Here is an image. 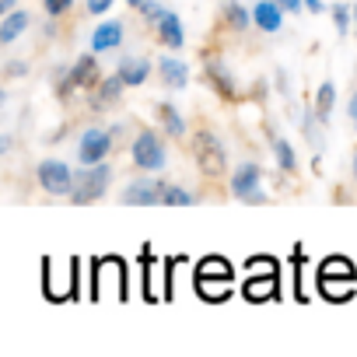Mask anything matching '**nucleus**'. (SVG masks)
<instances>
[{
  "instance_id": "f257e3e1",
  "label": "nucleus",
  "mask_w": 357,
  "mask_h": 357,
  "mask_svg": "<svg viewBox=\"0 0 357 357\" xmlns=\"http://www.w3.org/2000/svg\"><path fill=\"white\" fill-rule=\"evenodd\" d=\"M98 84H102V74H98L95 50H91V53H84V56H77V60H74V67H60V70L53 74V88H56V95H60V98H67V95H70V91H77V88L95 91Z\"/></svg>"
},
{
  "instance_id": "f03ea898",
  "label": "nucleus",
  "mask_w": 357,
  "mask_h": 357,
  "mask_svg": "<svg viewBox=\"0 0 357 357\" xmlns=\"http://www.w3.org/2000/svg\"><path fill=\"white\" fill-rule=\"evenodd\" d=\"M109 183H112V168L109 165H84L77 172V183H74V193H70V204L84 207V204H98L105 193H109Z\"/></svg>"
},
{
  "instance_id": "7ed1b4c3",
  "label": "nucleus",
  "mask_w": 357,
  "mask_h": 357,
  "mask_svg": "<svg viewBox=\"0 0 357 357\" xmlns=\"http://www.w3.org/2000/svg\"><path fill=\"white\" fill-rule=\"evenodd\" d=\"M193 154H197V165H200V172H204L207 178H221V175H225V168H228V151H225V144H221L218 133L197 130V137H193Z\"/></svg>"
},
{
  "instance_id": "20e7f679",
  "label": "nucleus",
  "mask_w": 357,
  "mask_h": 357,
  "mask_svg": "<svg viewBox=\"0 0 357 357\" xmlns=\"http://www.w3.org/2000/svg\"><path fill=\"white\" fill-rule=\"evenodd\" d=\"M74 183H77V175L70 172V165H63V161H56V158L39 161V186H43L50 197H70V193H74Z\"/></svg>"
},
{
  "instance_id": "39448f33",
  "label": "nucleus",
  "mask_w": 357,
  "mask_h": 357,
  "mask_svg": "<svg viewBox=\"0 0 357 357\" xmlns=\"http://www.w3.org/2000/svg\"><path fill=\"white\" fill-rule=\"evenodd\" d=\"M130 154H133V165L144 168V172L165 168V144H161V137H158L154 130H140V133L133 137Z\"/></svg>"
},
{
  "instance_id": "423d86ee",
  "label": "nucleus",
  "mask_w": 357,
  "mask_h": 357,
  "mask_svg": "<svg viewBox=\"0 0 357 357\" xmlns=\"http://www.w3.org/2000/svg\"><path fill=\"white\" fill-rule=\"evenodd\" d=\"M259 178H263V168L256 161H245L235 168L231 175V193L242 200V204H266V193L259 190Z\"/></svg>"
},
{
  "instance_id": "0eeeda50",
  "label": "nucleus",
  "mask_w": 357,
  "mask_h": 357,
  "mask_svg": "<svg viewBox=\"0 0 357 357\" xmlns=\"http://www.w3.org/2000/svg\"><path fill=\"white\" fill-rule=\"evenodd\" d=\"M161 197H165V186L158 183V178H133V183L119 193V204H126V207H154V204H161Z\"/></svg>"
},
{
  "instance_id": "6e6552de",
  "label": "nucleus",
  "mask_w": 357,
  "mask_h": 357,
  "mask_svg": "<svg viewBox=\"0 0 357 357\" xmlns=\"http://www.w3.org/2000/svg\"><path fill=\"white\" fill-rule=\"evenodd\" d=\"M109 151H112V133H105V130H84L81 133V144H77L81 165H98V161L109 158Z\"/></svg>"
},
{
  "instance_id": "1a4fd4ad",
  "label": "nucleus",
  "mask_w": 357,
  "mask_h": 357,
  "mask_svg": "<svg viewBox=\"0 0 357 357\" xmlns=\"http://www.w3.org/2000/svg\"><path fill=\"white\" fill-rule=\"evenodd\" d=\"M204 74H207V81L214 84V91L218 95H225V98H238V84H235V77H231V70L218 60V56H204Z\"/></svg>"
},
{
  "instance_id": "9d476101",
  "label": "nucleus",
  "mask_w": 357,
  "mask_h": 357,
  "mask_svg": "<svg viewBox=\"0 0 357 357\" xmlns=\"http://www.w3.org/2000/svg\"><path fill=\"white\" fill-rule=\"evenodd\" d=\"M252 22L259 32H280L284 29V8L277 4V0H256L252 4Z\"/></svg>"
},
{
  "instance_id": "9b49d317",
  "label": "nucleus",
  "mask_w": 357,
  "mask_h": 357,
  "mask_svg": "<svg viewBox=\"0 0 357 357\" xmlns=\"http://www.w3.org/2000/svg\"><path fill=\"white\" fill-rule=\"evenodd\" d=\"M119 43H123V22L105 18V22L95 25V32H91V50L95 53H112Z\"/></svg>"
},
{
  "instance_id": "f8f14e48",
  "label": "nucleus",
  "mask_w": 357,
  "mask_h": 357,
  "mask_svg": "<svg viewBox=\"0 0 357 357\" xmlns=\"http://www.w3.org/2000/svg\"><path fill=\"white\" fill-rule=\"evenodd\" d=\"M154 29H158V39H161L168 50H183V46H186V32H183V22H178V15H175V11H168V8H165V15L158 18V25H154Z\"/></svg>"
},
{
  "instance_id": "ddd939ff",
  "label": "nucleus",
  "mask_w": 357,
  "mask_h": 357,
  "mask_svg": "<svg viewBox=\"0 0 357 357\" xmlns=\"http://www.w3.org/2000/svg\"><path fill=\"white\" fill-rule=\"evenodd\" d=\"M158 74H161V81H165L168 88H175V91L190 84V67L178 60V56H168V53L158 60Z\"/></svg>"
},
{
  "instance_id": "4468645a",
  "label": "nucleus",
  "mask_w": 357,
  "mask_h": 357,
  "mask_svg": "<svg viewBox=\"0 0 357 357\" xmlns=\"http://www.w3.org/2000/svg\"><path fill=\"white\" fill-rule=\"evenodd\" d=\"M123 88H126V81H123L119 74L105 77V81H102V84L95 88V95H91V109H95V112H102V109L116 105V102L123 98Z\"/></svg>"
},
{
  "instance_id": "2eb2a0df",
  "label": "nucleus",
  "mask_w": 357,
  "mask_h": 357,
  "mask_svg": "<svg viewBox=\"0 0 357 357\" xmlns=\"http://www.w3.org/2000/svg\"><path fill=\"white\" fill-rule=\"evenodd\" d=\"M116 74L126 81V88H137V84H144L151 77V60H144V56H123Z\"/></svg>"
},
{
  "instance_id": "dca6fc26",
  "label": "nucleus",
  "mask_w": 357,
  "mask_h": 357,
  "mask_svg": "<svg viewBox=\"0 0 357 357\" xmlns=\"http://www.w3.org/2000/svg\"><path fill=\"white\" fill-rule=\"evenodd\" d=\"M29 25H32V15H29V11H11V15H4V22H0V43L11 46Z\"/></svg>"
},
{
  "instance_id": "f3484780",
  "label": "nucleus",
  "mask_w": 357,
  "mask_h": 357,
  "mask_svg": "<svg viewBox=\"0 0 357 357\" xmlns=\"http://www.w3.org/2000/svg\"><path fill=\"white\" fill-rule=\"evenodd\" d=\"M221 15H225V25L235 29V32H245L252 25V15L238 4V0H221Z\"/></svg>"
},
{
  "instance_id": "a211bd4d",
  "label": "nucleus",
  "mask_w": 357,
  "mask_h": 357,
  "mask_svg": "<svg viewBox=\"0 0 357 357\" xmlns=\"http://www.w3.org/2000/svg\"><path fill=\"white\" fill-rule=\"evenodd\" d=\"M158 123H161V130H165L168 137H183V133H186V119L178 116V109L168 105V102L158 105Z\"/></svg>"
},
{
  "instance_id": "6ab92c4d",
  "label": "nucleus",
  "mask_w": 357,
  "mask_h": 357,
  "mask_svg": "<svg viewBox=\"0 0 357 357\" xmlns=\"http://www.w3.org/2000/svg\"><path fill=\"white\" fill-rule=\"evenodd\" d=\"M270 147H273V154H277V165L284 168V172H294L298 168V158H294V147L284 140V137H270Z\"/></svg>"
},
{
  "instance_id": "aec40b11",
  "label": "nucleus",
  "mask_w": 357,
  "mask_h": 357,
  "mask_svg": "<svg viewBox=\"0 0 357 357\" xmlns=\"http://www.w3.org/2000/svg\"><path fill=\"white\" fill-rule=\"evenodd\" d=\"M333 102H336V88H333V81H322V84H319V95H315V112H319V119H322V123L329 119Z\"/></svg>"
},
{
  "instance_id": "412c9836",
  "label": "nucleus",
  "mask_w": 357,
  "mask_h": 357,
  "mask_svg": "<svg viewBox=\"0 0 357 357\" xmlns=\"http://www.w3.org/2000/svg\"><path fill=\"white\" fill-rule=\"evenodd\" d=\"M161 204H165V207H193V204H197V197H193L190 190H183V186H165Z\"/></svg>"
},
{
  "instance_id": "4be33fe9",
  "label": "nucleus",
  "mask_w": 357,
  "mask_h": 357,
  "mask_svg": "<svg viewBox=\"0 0 357 357\" xmlns=\"http://www.w3.org/2000/svg\"><path fill=\"white\" fill-rule=\"evenodd\" d=\"M333 22H336V32H347V29L354 25V11L343 8V4H336V8H333Z\"/></svg>"
},
{
  "instance_id": "5701e85b",
  "label": "nucleus",
  "mask_w": 357,
  "mask_h": 357,
  "mask_svg": "<svg viewBox=\"0 0 357 357\" xmlns=\"http://www.w3.org/2000/svg\"><path fill=\"white\" fill-rule=\"evenodd\" d=\"M43 8H46L50 18H60V15H67L74 8V0H43Z\"/></svg>"
},
{
  "instance_id": "b1692460",
  "label": "nucleus",
  "mask_w": 357,
  "mask_h": 357,
  "mask_svg": "<svg viewBox=\"0 0 357 357\" xmlns=\"http://www.w3.org/2000/svg\"><path fill=\"white\" fill-rule=\"evenodd\" d=\"M200 287H204V294H207V298H225V294H228V280H221V284H211V280L204 277V280H200Z\"/></svg>"
},
{
  "instance_id": "393cba45",
  "label": "nucleus",
  "mask_w": 357,
  "mask_h": 357,
  "mask_svg": "<svg viewBox=\"0 0 357 357\" xmlns=\"http://www.w3.org/2000/svg\"><path fill=\"white\" fill-rule=\"evenodd\" d=\"M140 15H144V18H147L151 25H158V18L165 15V8H161V4H154V0H147V4L140 8Z\"/></svg>"
},
{
  "instance_id": "a878e982",
  "label": "nucleus",
  "mask_w": 357,
  "mask_h": 357,
  "mask_svg": "<svg viewBox=\"0 0 357 357\" xmlns=\"http://www.w3.org/2000/svg\"><path fill=\"white\" fill-rule=\"evenodd\" d=\"M315 116H319V112H315ZM315 116H305V137H308V140L315 144V151H319V147H322V137H319V130H315Z\"/></svg>"
},
{
  "instance_id": "bb28decb",
  "label": "nucleus",
  "mask_w": 357,
  "mask_h": 357,
  "mask_svg": "<svg viewBox=\"0 0 357 357\" xmlns=\"http://www.w3.org/2000/svg\"><path fill=\"white\" fill-rule=\"evenodd\" d=\"M4 74H8L11 81H15V77H25V74H29V63H25V60H11V63L4 67Z\"/></svg>"
},
{
  "instance_id": "cd10ccee",
  "label": "nucleus",
  "mask_w": 357,
  "mask_h": 357,
  "mask_svg": "<svg viewBox=\"0 0 357 357\" xmlns=\"http://www.w3.org/2000/svg\"><path fill=\"white\" fill-rule=\"evenodd\" d=\"M112 4H116V0H88V11H91V15H105Z\"/></svg>"
},
{
  "instance_id": "c85d7f7f",
  "label": "nucleus",
  "mask_w": 357,
  "mask_h": 357,
  "mask_svg": "<svg viewBox=\"0 0 357 357\" xmlns=\"http://www.w3.org/2000/svg\"><path fill=\"white\" fill-rule=\"evenodd\" d=\"M277 4H280L284 11H291V15H298V11L305 8V0H277Z\"/></svg>"
},
{
  "instance_id": "c756f323",
  "label": "nucleus",
  "mask_w": 357,
  "mask_h": 357,
  "mask_svg": "<svg viewBox=\"0 0 357 357\" xmlns=\"http://www.w3.org/2000/svg\"><path fill=\"white\" fill-rule=\"evenodd\" d=\"M18 11V0H0V15H11Z\"/></svg>"
},
{
  "instance_id": "7c9ffc66",
  "label": "nucleus",
  "mask_w": 357,
  "mask_h": 357,
  "mask_svg": "<svg viewBox=\"0 0 357 357\" xmlns=\"http://www.w3.org/2000/svg\"><path fill=\"white\" fill-rule=\"evenodd\" d=\"M347 112H350V119H354V126H357V91L350 95V109H347Z\"/></svg>"
},
{
  "instance_id": "2f4dec72",
  "label": "nucleus",
  "mask_w": 357,
  "mask_h": 357,
  "mask_svg": "<svg viewBox=\"0 0 357 357\" xmlns=\"http://www.w3.org/2000/svg\"><path fill=\"white\" fill-rule=\"evenodd\" d=\"M305 4H308V11H312V15H319V11H322V0H305Z\"/></svg>"
},
{
  "instance_id": "473e14b6",
  "label": "nucleus",
  "mask_w": 357,
  "mask_h": 357,
  "mask_svg": "<svg viewBox=\"0 0 357 357\" xmlns=\"http://www.w3.org/2000/svg\"><path fill=\"white\" fill-rule=\"evenodd\" d=\"M126 4H130V8H133V11H140V8H144V4H147V0H126Z\"/></svg>"
},
{
  "instance_id": "72a5a7b5",
  "label": "nucleus",
  "mask_w": 357,
  "mask_h": 357,
  "mask_svg": "<svg viewBox=\"0 0 357 357\" xmlns=\"http://www.w3.org/2000/svg\"><path fill=\"white\" fill-rule=\"evenodd\" d=\"M354 36H357V4H354Z\"/></svg>"
},
{
  "instance_id": "f704fd0d",
  "label": "nucleus",
  "mask_w": 357,
  "mask_h": 357,
  "mask_svg": "<svg viewBox=\"0 0 357 357\" xmlns=\"http://www.w3.org/2000/svg\"><path fill=\"white\" fill-rule=\"evenodd\" d=\"M354 178H357V151H354Z\"/></svg>"
}]
</instances>
